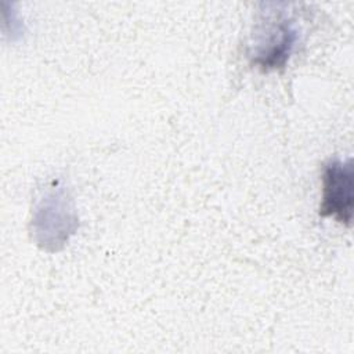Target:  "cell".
I'll return each instance as SVG.
<instances>
[{
  "label": "cell",
  "mask_w": 354,
  "mask_h": 354,
  "mask_svg": "<svg viewBox=\"0 0 354 354\" xmlns=\"http://www.w3.org/2000/svg\"><path fill=\"white\" fill-rule=\"evenodd\" d=\"M77 224L71 198L64 188L57 187L47 191L37 203L32 218V232L41 249L55 252L75 234Z\"/></svg>",
  "instance_id": "cell-1"
},
{
  "label": "cell",
  "mask_w": 354,
  "mask_h": 354,
  "mask_svg": "<svg viewBox=\"0 0 354 354\" xmlns=\"http://www.w3.org/2000/svg\"><path fill=\"white\" fill-rule=\"evenodd\" d=\"M297 40L299 30L295 22L279 11L266 19L257 40L252 44L249 58L261 71L281 69L290 58Z\"/></svg>",
  "instance_id": "cell-2"
},
{
  "label": "cell",
  "mask_w": 354,
  "mask_h": 354,
  "mask_svg": "<svg viewBox=\"0 0 354 354\" xmlns=\"http://www.w3.org/2000/svg\"><path fill=\"white\" fill-rule=\"evenodd\" d=\"M353 166L351 160L330 159L322 171V201L319 216L333 217L340 224L353 220Z\"/></svg>",
  "instance_id": "cell-3"
}]
</instances>
